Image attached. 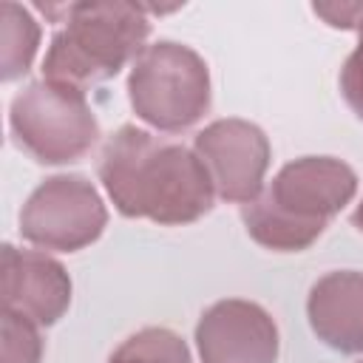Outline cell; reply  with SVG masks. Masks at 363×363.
Returning a JSON list of instances; mask_svg holds the SVG:
<instances>
[{"label": "cell", "instance_id": "cell-3", "mask_svg": "<svg viewBox=\"0 0 363 363\" xmlns=\"http://www.w3.org/2000/svg\"><path fill=\"white\" fill-rule=\"evenodd\" d=\"M62 23L45 51L43 77L88 91V85L116 77L147 48L150 20L145 6L119 0H88L65 6H37Z\"/></svg>", "mask_w": 363, "mask_h": 363}, {"label": "cell", "instance_id": "cell-9", "mask_svg": "<svg viewBox=\"0 0 363 363\" xmlns=\"http://www.w3.org/2000/svg\"><path fill=\"white\" fill-rule=\"evenodd\" d=\"M71 275L40 250H0V301L6 312L23 315L37 326H54L71 306Z\"/></svg>", "mask_w": 363, "mask_h": 363}, {"label": "cell", "instance_id": "cell-1", "mask_svg": "<svg viewBox=\"0 0 363 363\" xmlns=\"http://www.w3.org/2000/svg\"><path fill=\"white\" fill-rule=\"evenodd\" d=\"M96 176L125 218L162 227L193 224L216 201L213 179L196 150L136 125H122L105 139Z\"/></svg>", "mask_w": 363, "mask_h": 363}, {"label": "cell", "instance_id": "cell-15", "mask_svg": "<svg viewBox=\"0 0 363 363\" xmlns=\"http://www.w3.org/2000/svg\"><path fill=\"white\" fill-rule=\"evenodd\" d=\"M312 11L323 17L332 28H360L363 26V3H315Z\"/></svg>", "mask_w": 363, "mask_h": 363}, {"label": "cell", "instance_id": "cell-5", "mask_svg": "<svg viewBox=\"0 0 363 363\" xmlns=\"http://www.w3.org/2000/svg\"><path fill=\"white\" fill-rule=\"evenodd\" d=\"M9 128L17 147L40 164L77 162L99 139V119L88 94L45 77L28 82L11 99Z\"/></svg>", "mask_w": 363, "mask_h": 363}, {"label": "cell", "instance_id": "cell-2", "mask_svg": "<svg viewBox=\"0 0 363 363\" xmlns=\"http://www.w3.org/2000/svg\"><path fill=\"white\" fill-rule=\"evenodd\" d=\"M357 173L335 156L286 162L258 199L241 207L247 235L272 252L312 247L329 221L354 199Z\"/></svg>", "mask_w": 363, "mask_h": 363}, {"label": "cell", "instance_id": "cell-6", "mask_svg": "<svg viewBox=\"0 0 363 363\" xmlns=\"http://www.w3.org/2000/svg\"><path fill=\"white\" fill-rule=\"evenodd\" d=\"M105 224V201L79 173L48 176L31 190L20 210V235L45 252H77L94 244Z\"/></svg>", "mask_w": 363, "mask_h": 363}, {"label": "cell", "instance_id": "cell-14", "mask_svg": "<svg viewBox=\"0 0 363 363\" xmlns=\"http://www.w3.org/2000/svg\"><path fill=\"white\" fill-rule=\"evenodd\" d=\"M337 85H340V96L346 99V105L352 108V113L363 119V26L357 28V45H354V51L346 57V62L340 68Z\"/></svg>", "mask_w": 363, "mask_h": 363}, {"label": "cell", "instance_id": "cell-10", "mask_svg": "<svg viewBox=\"0 0 363 363\" xmlns=\"http://www.w3.org/2000/svg\"><path fill=\"white\" fill-rule=\"evenodd\" d=\"M306 318L318 340L340 354L363 352V272L335 269L320 275L306 298Z\"/></svg>", "mask_w": 363, "mask_h": 363}, {"label": "cell", "instance_id": "cell-13", "mask_svg": "<svg viewBox=\"0 0 363 363\" xmlns=\"http://www.w3.org/2000/svg\"><path fill=\"white\" fill-rule=\"evenodd\" d=\"M0 363H43V337L40 326L23 315L0 312Z\"/></svg>", "mask_w": 363, "mask_h": 363}, {"label": "cell", "instance_id": "cell-8", "mask_svg": "<svg viewBox=\"0 0 363 363\" xmlns=\"http://www.w3.org/2000/svg\"><path fill=\"white\" fill-rule=\"evenodd\" d=\"M196 349L201 363H275L278 326L261 303L224 298L201 312Z\"/></svg>", "mask_w": 363, "mask_h": 363}, {"label": "cell", "instance_id": "cell-11", "mask_svg": "<svg viewBox=\"0 0 363 363\" xmlns=\"http://www.w3.org/2000/svg\"><path fill=\"white\" fill-rule=\"evenodd\" d=\"M0 79L14 82L28 74L40 48V23L26 6L11 0L0 6Z\"/></svg>", "mask_w": 363, "mask_h": 363}, {"label": "cell", "instance_id": "cell-16", "mask_svg": "<svg viewBox=\"0 0 363 363\" xmlns=\"http://www.w3.org/2000/svg\"><path fill=\"white\" fill-rule=\"evenodd\" d=\"M352 227H354L357 233H363V199L357 201V207H354V213H352Z\"/></svg>", "mask_w": 363, "mask_h": 363}, {"label": "cell", "instance_id": "cell-7", "mask_svg": "<svg viewBox=\"0 0 363 363\" xmlns=\"http://www.w3.org/2000/svg\"><path fill=\"white\" fill-rule=\"evenodd\" d=\"M193 150L204 162L221 201L244 207L261 196L272 147L255 122L235 116L216 119L196 133Z\"/></svg>", "mask_w": 363, "mask_h": 363}, {"label": "cell", "instance_id": "cell-12", "mask_svg": "<svg viewBox=\"0 0 363 363\" xmlns=\"http://www.w3.org/2000/svg\"><path fill=\"white\" fill-rule=\"evenodd\" d=\"M108 363H193L187 343L167 326H145L128 335Z\"/></svg>", "mask_w": 363, "mask_h": 363}, {"label": "cell", "instance_id": "cell-4", "mask_svg": "<svg viewBox=\"0 0 363 363\" xmlns=\"http://www.w3.org/2000/svg\"><path fill=\"white\" fill-rule=\"evenodd\" d=\"M128 99L145 125L182 133L210 111V68L190 45L173 40L150 43L130 65Z\"/></svg>", "mask_w": 363, "mask_h": 363}, {"label": "cell", "instance_id": "cell-17", "mask_svg": "<svg viewBox=\"0 0 363 363\" xmlns=\"http://www.w3.org/2000/svg\"><path fill=\"white\" fill-rule=\"evenodd\" d=\"M357 363H363V360H357Z\"/></svg>", "mask_w": 363, "mask_h": 363}]
</instances>
